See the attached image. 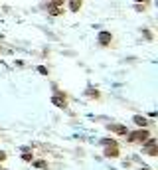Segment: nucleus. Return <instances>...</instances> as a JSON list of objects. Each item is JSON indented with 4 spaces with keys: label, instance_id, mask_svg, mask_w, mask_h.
<instances>
[{
    "label": "nucleus",
    "instance_id": "nucleus-1",
    "mask_svg": "<svg viewBox=\"0 0 158 170\" xmlns=\"http://www.w3.org/2000/svg\"><path fill=\"white\" fill-rule=\"evenodd\" d=\"M97 42L101 44V45H109L111 42H113V34H111V32H99Z\"/></svg>",
    "mask_w": 158,
    "mask_h": 170
},
{
    "label": "nucleus",
    "instance_id": "nucleus-2",
    "mask_svg": "<svg viewBox=\"0 0 158 170\" xmlns=\"http://www.w3.org/2000/svg\"><path fill=\"white\" fill-rule=\"evenodd\" d=\"M48 14H52V16H61L63 14V6H56V4H52V2H48Z\"/></svg>",
    "mask_w": 158,
    "mask_h": 170
},
{
    "label": "nucleus",
    "instance_id": "nucleus-3",
    "mask_svg": "<svg viewBox=\"0 0 158 170\" xmlns=\"http://www.w3.org/2000/svg\"><path fill=\"white\" fill-rule=\"evenodd\" d=\"M148 136H150V135H148V131H136V132H132L131 140H140V143H144Z\"/></svg>",
    "mask_w": 158,
    "mask_h": 170
},
{
    "label": "nucleus",
    "instance_id": "nucleus-4",
    "mask_svg": "<svg viewBox=\"0 0 158 170\" xmlns=\"http://www.w3.org/2000/svg\"><path fill=\"white\" fill-rule=\"evenodd\" d=\"M81 4H83V0H69V10H71V12H79V10H81Z\"/></svg>",
    "mask_w": 158,
    "mask_h": 170
},
{
    "label": "nucleus",
    "instance_id": "nucleus-5",
    "mask_svg": "<svg viewBox=\"0 0 158 170\" xmlns=\"http://www.w3.org/2000/svg\"><path fill=\"white\" fill-rule=\"evenodd\" d=\"M52 103H53L56 107H65V105H67V103H65V97H59V95H53V97H52Z\"/></svg>",
    "mask_w": 158,
    "mask_h": 170
},
{
    "label": "nucleus",
    "instance_id": "nucleus-6",
    "mask_svg": "<svg viewBox=\"0 0 158 170\" xmlns=\"http://www.w3.org/2000/svg\"><path fill=\"white\" fill-rule=\"evenodd\" d=\"M135 123H136V125H138V127H146V119H144V117H140V115H136V117H135Z\"/></svg>",
    "mask_w": 158,
    "mask_h": 170
},
{
    "label": "nucleus",
    "instance_id": "nucleus-7",
    "mask_svg": "<svg viewBox=\"0 0 158 170\" xmlns=\"http://www.w3.org/2000/svg\"><path fill=\"white\" fill-rule=\"evenodd\" d=\"M111 128H113L115 132H120V135H124V132H127V128H124V127H119V125H113Z\"/></svg>",
    "mask_w": 158,
    "mask_h": 170
},
{
    "label": "nucleus",
    "instance_id": "nucleus-8",
    "mask_svg": "<svg viewBox=\"0 0 158 170\" xmlns=\"http://www.w3.org/2000/svg\"><path fill=\"white\" fill-rule=\"evenodd\" d=\"M105 154H107V156H117L119 152H117V148H107V150H105Z\"/></svg>",
    "mask_w": 158,
    "mask_h": 170
},
{
    "label": "nucleus",
    "instance_id": "nucleus-9",
    "mask_svg": "<svg viewBox=\"0 0 158 170\" xmlns=\"http://www.w3.org/2000/svg\"><path fill=\"white\" fill-rule=\"evenodd\" d=\"M135 10H136V12H144V10H146V4H140V2H136Z\"/></svg>",
    "mask_w": 158,
    "mask_h": 170
},
{
    "label": "nucleus",
    "instance_id": "nucleus-10",
    "mask_svg": "<svg viewBox=\"0 0 158 170\" xmlns=\"http://www.w3.org/2000/svg\"><path fill=\"white\" fill-rule=\"evenodd\" d=\"M49 2H52V4H56V6H63V2H65V0H49Z\"/></svg>",
    "mask_w": 158,
    "mask_h": 170
},
{
    "label": "nucleus",
    "instance_id": "nucleus-11",
    "mask_svg": "<svg viewBox=\"0 0 158 170\" xmlns=\"http://www.w3.org/2000/svg\"><path fill=\"white\" fill-rule=\"evenodd\" d=\"M135 2H142V4H146V2H148V0H135Z\"/></svg>",
    "mask_w": 158,
    "mask_h": 170
}]
</instances>
